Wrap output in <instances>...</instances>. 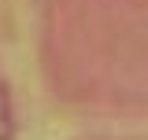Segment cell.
I'll return each mask as SVG.
<instances>
[{"label":"cell","instance_id":"obj_1","mask_svg":"<svg viewBox=\"0 0 148 140\" xmlns=\"http://www.w3.org/2000/svg\"><path fill=\"white\" fill-rule=\"evenodd\" d=\"M0 140H11V96L0 81Z\"/></svg>","mask_w":148,"mask_h":140}]
</instances>
